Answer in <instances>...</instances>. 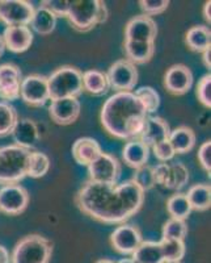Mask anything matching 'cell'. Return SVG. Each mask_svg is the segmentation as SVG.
I'll list each match as a JSON object with an SVG mask.
<instances>
[{
  "instance_id": "cell-1",
  "label": "cell",
  "mask_w": 211,
  "mask_h": 263,
  "mask_svg": "<svg viewBox=\"0 0 211 263\" xmlns=\"http://www.w3.org/2000/svg\"><path fill=\"white\" fill-rule=\"evenodd\" d=\"M144 194L131 179L119 184L88 180L77 191L75 203L84 215L96 221L121 225L142 208Z\"/></svg>"
},
{
  "instance_id": "cell-2",
  "label": "cell",
  "mask_w": 211,
  "mask_h": 263,
  "mask_svg": "<svg viewBox=\"0 0 211 263\" xmlns=\"http://www.w3.org/2000/svg\"><path fill=\"white\" fill-rule=\"evenodd\" d=\"M149 114L134 92H116L101 108L105 130L119 140H135L140 136Z\"/></svg>"
},
{
  "instance_id": "cell-3",
  "label": "cell",
  "mask_w": 211,
  "mask_h": 263,
  "mask_svg": "<svg viewBox=\"0 0 211 263\" xmlns=\"http://www.w3.org/2000/svg\"><path fill=\"white\" fill-rule=\"evenodd\" d=\"M108 8L104 2L100 0H74L70 2L69 18L72 27L79 32H88L96 25L102 24L108 20Z\"/></svg>"
},
{
  "instance_id": "cell-4",
  "label": "cell",
  "mask_w": 211,
  "mask_h": 263,
  "mask_svg": "<svg viewBox=\"0 0 211 263\" xmlns=\"http://www.w3.org/2000/svg\"><path fill=\"white\" fill-rule=\"evenodd\" d=\"M30 152L15 144L0 147V183L17 184L27 177Z\"/></svg>"
},
{
  "instance_id": "cell-5",
  "label": "cell",
  "mask_w": 211,
  "mask_h": 263,
  "mask_svg": "<svg viewBox=\"0 0 211 263\" xmlns=\"http://www.w3.org/2000/svg\"><path fill=\"white\" fill-rule=\"evenodd\" d=\"M50 100L77 98L83 92V72L74 66H62L48 77Z\"/></svg>"
},
{
  "instance_id": "cell-6",
  "label": "cell",
  "mask_w": 211,
  "mask_h": 263,
  "mask_svg": "<svg viewBox=\"0 0 211 263\" xmlns=\"http://www.w3.org/2000/svg\"><path fill=\"white\" fill-rule=\"evenodd\" d=\"M53 255V242L41 234H29L16 243L11 263H49Z\"/></svg>"
},
{
  "instance_id": "cell-7",
  "label": "cell",
  "mask_w": 211,
  "mask_h": 263,
  "mask_svg": "<svg viewBox=\"0 0 211 263\" xmlns=\"http://www.w3.org/2000/svg\"><path fill=\"white\" fill-rule=\"evenodd\" d=\"M107 77L109 86L117 92H133L138 83L139 74L137 66L125 58V60L116 61L110 66Z\"/></svg>"
},
{
  "instance_id": "cell-8",
  "label": "cell",
  "mask_w": 211,
  "mask_h": 263,
  "mask_svg": "<svg viewBox=\"0 0 211 263\" xmlns=\"http://www.w3.org/2000/svg\"><path fill=\"white\" fill-rule=\"evenodd\" d=\"M87 167L90 180L101 184H117L121 175V163L118 159L104 152Z\"/></svg>"
},
{
  "instance_id": "cell-9",
  "label": "cell",
  "mask_w": 211,
  "mask_h": 263,
  "mask_svg": "<svg viewBox=\"0 0 211 263\" xmlns=\"http://www.w3.org/2000/svg\"><path fill=\"white\" fill-rule=\"evenodd\" d=\"M20 98L30 107H44L50 100L48 77L32 74L23 78L20 86Z\"/></svg>"
},
{
  "instance_id": "cell-10",
  "label": "cell",
  "mask_w": 211,
  "mask_h": 263,
  "mask_svg": "<svg viewBox=\"0 0 211 263\" xmlns=\"http://www.w3.org/2000/svg\"><path fill=\"white\" fill-rule=\"evenodd\" d=\"M34 7L25 0H2L0 2V20L7 27L27 25L32 21Z\"/></svg>"
},
{
  "instance_id": "cell-11",
  "label": "cell",
  "mask_w": 211,
  "mask_h": 263,
  "mask_svg": "<svg viewBox=\"0 0 211 263\" xmlns=\"http://www.w3.org/2000/svg\"><path fill=\"white\" fill-rule=\"evenodd\" d=\"M29 204V194L20 184H4L0 189V212L16 216L24 212Z\"/></svg>"
},
{
  "instance_id": "cell-12",
  "label": "cell",
  "mask_w": 211,
  "mask_h": 263,
  "mask_svg": "<svg viewBox=\"0 0 211 263\" xmlns=\"http://www.w3.org/2000/svg\"><path fill=\"white\" fill-rule=\"evenodd\" d=\"M142 241V233L134 225L121 224L110 234V243L121 254H133Z\"/></svg>"
},
{
  "instance_id": "cell-13",
  "label": "cell",
  "mask_w": 211,
  "mask_h": 263,
  "mask_svg": "<svg viewBox=\"0 0 211 263\" xmlns=\"http://www.w3.org/2000/svg\"><path fill=\"white\" fill-rule=\"evenodd\" d=\"M156 36H158V25L150 16H135L126 24L125 40L128 41L155 42Z\"/></svg>"
},
{
  "instance_id": "cell-14",
  "label": "cell",
  "mask_w": 211,
  "mask_h": 263,
  "mask_svg": "<svg viewBox=\"0 0 211 263\" xmlns=\"http://www.w3.org/2000/svg\"><path fill=\"white\" fill-rule=\"evenodd\" d=\"M164 86L172 95H184L193 86V72L181 63L171 66L164 75Z\"/></svg>"
},
{
  "instance_id": "cell-15",
  "label": "cell",
  "mask_w": 211,
  "mask_h": 263,
  "mask_svg": "<svg viewBox=\"0 0 211 263\" xmlns=\"http://www.w3.org/2000/svg\"><path fill=\"white\" fill-rule=\"evenodd\" d=\"M81 104L77 98H65L51 100L49 115L58 125H71L80 115Z\"/></svg>"
},
{
  "instance_id": "cell-16",
  "label": "cell",
  "mask_w": 211,
  "mask_h": 263,
  "mask_svg": "<svg viewBox=\"0 0 211 263\" xmlns=\"http://www.w3.org/2000/svg\"><path fill=\"white\" fill-rule=\"evenodd\" d=\"M21 81L23 74L17 66L13 63L0 65V98L9 102L20 98Z\"/></svg>"
},
{
  "instance_id": "cell-17",
  "label": "cell",
  "mask_w": 211,
  "mask_h": 263,
  "mask_svg": "<svg viewBox=\"0 0 211 263\" xmlns=\"http://www.w3.org/2000/svg\"><path fill=\"white\" fill-rule=\"evenodd\" d=\"M11 135H12L16 146H20L29 152L34 149L41 140L38 126L30 119H18Z\"/></svg>"
},
{
  "instance_id": "cell-18",
  "label": "cell",
  "mask_w": 211,
  "mask_h": 263,
  "mask_svg": "<svg viewBox=\"0 0 211 263\" xmlns=\"http://www.w3.org/2000/svg\"><path fill=\"white\" fill-rule=\"evenodd\" d=\"M170 135L171 126L163 117L149 116L138 140L142 141L143 144H146L149 147H152L156 144L168 140Z\"/></svg>"
},
{
  "instance_id": "cell-19",
  "label": "cell",
  "mask_w": 211,
  "mask_h": 263,
  "mask_svg": "<svg viewBox=\"0 0 211 263\" xmlns=\"http://www.w3.org/2000/svg\"><path fill=\"white\" fill-rule=\"evenodd\" d=\"M33 32L27 25L7 27L3 33L6 49L12 53H24L33 44Z\"/></svg>"
},
{
  "instance_id": "cell-20",
  "label": "cell",
  "mask_w": 211,
  "mask_h": 263,
  "mask_svg": "<svg viewBox=\"0 0 211 263\" xmlns=\"http://www.w3.org/2000/svg\"><path fill=\"white\" fill-rule=\"evenodd\" d=\"M101 153V146L95 138H77L72 145V157L80 166H90Z\"/></svg>"
},
{
  "instance_id": "cell-21",
  "label": "cell",
  "mask_w": 211,
  "mask_h": 263,
  "mask_svg": "<svg viewBox=\"0 0 211 263\" xmlns=\"http://www.w3.org/2000/svg\"><path fill=\"white\" fill-rule=\"evenodd\" d=\"M122 158L128 166L137 170L147 164L150 158V147L138 138L130 140L122 150Z\"/></svg>"
},
{
  "instance_id": "cell-22",
  "label": "cell",
  "mask_w": 211,
  "mask_h": 263,
  "mask_svg": "<svg viewBox=\"0 0 211 263\" xmlns=\"http://www.w3.org/2000/svg\"><path fill=\"white\" fill-rule=\"evenodd\" d=\"M126 60L131 63L143 65L151 61L155 54V42H140V41H128L125 40L123 44Z\"/></svg>"
},
{
  "instance_id": "cell-23",
  "label": "cell",
  "mask_w": 211,
  "mask_h": 263,
  "mask_svg": "<svg viewBox=\"0 0 211 263\" xmlns=\"http://www.w3.org/2000/svg\"><path fill=\"white\" fill-rule=\"evenodd\" d=\"M57 20L58 17L51 12L50 9L44 6H39L38 8L34 9L32 21H30V27L41 36H49L57 28Z\"/></svg>"
},
{
  "instance_id": "cell-24",
  "label": "cell",
  "mask_w": 211,
  "mask_h": 263,
  "mask_svg": "<svg viewBox=\"0 0 211 263\" xmlns=\"http://www.w3.org/2000/svg\"><path fill=\"white\" fill-rule=\"evenodd\" d=\"M168 141L176 154H185L191 152L196 145V133L189 126H179L171 130Z\"/></svg>"
},
{
  "instance_id": "cell-25",
  "label": "cell",
  "mask_w": 211,
  "mask_h": 263,
  "mask_svg": "<svg viewBox=\"0 0 211 263\" xmlns=\"http://www.w3.org/2000/svg\"><path fill=\"white\" fill-rule=\"evenodd\" d=\"M185 42L187 48L197 53H203L211 48V32L206 25H196L186 32Z\"/></svg>"
},
{
  "instance_id": "cell-26",
  "label": "cell",
  "mask_w": 211,
  "mask_h": 263,
  "mask_svg": "<svg viewBox=\"0 0 211 263\" xmlns=\"http://www.w3.org/2000/svg\"><path fill=\"white\" fill-rule=\"evenodd\" d=\"M186 199L191 204L192 210L203 212L207 211L211 205V187L210 184H194L187 190Z\"/></svg>"
},
{
  "instance_id": "cell-27",
  "label": "cell",
  "mask_w": 211,
  "mask_h": 263,
  "mask_svg": "<svg viewBox=\"0 0 211 263\" xmlns=\"http://www.w3.org/2000/svg\"><path fill=\"white\" fill-rule=\"evenodd\" d=\"M109 81L105 72L100 70H88L83 72V90L92 95L100 96L109 91Z\"/></svg>"
},
{
  "instance_id": "cell-28",
  "label": "cell",
  "mask_w": 211,
  "mask_h": 263,
  "mask_svg": "<svg viewBox=\"0 0 211 263\" xmlns=\"http://www.w3.org/2000/svg\"><path fill=\"white\" fill-rule=\"evenodd\" d=\"M131 255L135 263H164L160 243L155 241H142Z\"/></svg>"
},
{
  "instance_id": "cell-29",
  "label": "cell",
  "mask_w": 211,
  "mask_h": 263,
  "mask_svg": "<svg viewBox=\"0 0 211 263\" xmlns=\"http://www.w3.org/2000/svg\"><path fill=\"white\" fill-rule=\"evenodd\" d=\"M166 211L170 213L171 218L177 220H186L192 213V206L189 204L185 194H175L166 201Z\"/></svg>"
},
{
  "instance_id": "cell-30",
  "label": "cell",
  "mask_w": 211,
  "mask_h": 263,
  "mask_svg": "<svg viewBox=\"0 0 211 263\" xmlns=\"http://www.w3.org/2000/svg\"><path fill=\"white\" fill-rule=\"evenodd\" d=\"M49 170H50V159L45 153L30 152L27 177L38 179V178L45 177Z\"/></svg>"
},
{
  "instance_id": "cell-31",
  "label": "cell",
  "mask_w": 211,
  "mask_h": 263,
  "mask_svg": "<svg viewBox=\"0 0 211 263\" xmlns=\"http://www.w3.org/2000/svg\"><path fill=\"white\" fill-rule=\"evenodd\" d=\"M187 182H189V170L182 162H176V163L170 164L168 179L164 184L165 189L179 191L182 187H185Z\"/></svg>"
},
{
  "instance_id": "cell-32",
  "label": "cell",
  "mask_w": 211,
  "mask_h": 263,
  "mask_svg": "<svg viewBox=\"0 0 211 263\" xmlns=\"http://www.w3.org/2000/svg\"><path fill=\"white\" fill-rule=\"evenodd\" d=\"M161 254L164 262H180L185 255L184 241H176V239H161L160 242Z\"/></svg>"
},
{
  "instance_id": "cell-33",
  "label": "cell",
  "mask_w": 211,
  "mask_h": 263,
  "mask_svg": "<svg viewBox=\"0 0 211 263\" xmlns=\"http://www.w3.org/2000/svg\"><path fill=\"white\" fill-rule=\"evenodd\" d=\"M17 120V111L15 107L7 102H0V137L11 135Z\"/></svg>"
},
{
  "instance_id": "cell-34",
  "label": "cell",
  "mask_w": 211,
  "mask_h": 263,
  "mask_svg": "<svg viewBox=\"0 0 211 263\" xmlns=\"http://www.w3.org/2000/svg\"><path fill=\"white\" fill-rule=\"evenodd\" d=\"M161 239H176V241H184L187 236V225L184 220L170 218L163 225L161 230Z\"/></svg>"
},
{
  "instance_id": "cell-35",
  "label": "cell",
  "mask_w": 211,
  "mask_h": 263,
  "mask_svg": "<svg viewBox=\"0 0 211 263\" xmlns=\"http://www.w3.org/2000/svg\"><path fill=\"white\" fill-rule=\"evenodd\" d=\"M135 96L140 100L143 107L146 108L147 114H154L160 107V96L158 91L150 86H143L135 91Z\"/></svg>"
},
{
  "instance_id": "cell-36",
  "label": "cell",
  "mask_w": 211,
  "mask_h": 263,
  "mask_svg": "<svg viewBox=\"0 0 211 263\" xmlns=\"http://www.w3.org/2000/svg\"><path fill=\"white\" fill-rule=\"evenodd\" d=\"M131 180H133L143 192L150 191V190L154 189L155 184H156L154 177V170H152V166H150V164H144L142 167L137 168V170L134 171V175H133Z\"/></svg>"
},
{
  "instance_id": "cell-37",
  "label": "cell",
  "mask_w": 211,
  "mask_h": 263,
  "mask_svg": "<svg viewBox=\"0 0 211 263\" xmlns=\"http://www.w3.org/2000/svg\"><path fill=\"white\" fill-rule=\"evenodd\" d=\"M197 98L201 104L206 108H211V75H203L197 84Z\"/></svg>"
},
{
  "instance_id": "cell-38",
  "label": "cell",
  "mask_w": 211,
  "mask_h": 263,
  "mask_svg": "<svg viewBox=\"0 0 211 263\" xmlns=\"http://www.w3.org/2000/svg\"><path fill=\"white\" fill-rule=\"evenodd\" d=\"M139 6L144 12L143 15L152 17V16L163 13L170 6V2L168 0H140Z\"/></svg>"
},
{
  "instance_id": "cell-39",
  "label": "cell",
  "mask_w": 211,
  "mask_h": 263,
  "mask_svg": "<svg viewBox=\"0 0 211 263\" xmlns=\"http://www.w3.org/2000/svg\"><path fill=\"white\" fill-rule=\"evenodd\" d=\"M152 152H154L155 158H158L160 162L166 163L168 161L173 159V157L176 156L175 150H173L172 145L168 140L163 141L160 144H156L155 146H152Z\"/></svg>"
},
{
  "instance_id": "cell-40",
  "label": "cell",
  "mask_w": 211,
  "mask_h": 263,
  "mask_svg": "<svg viewBox=\"0 0 211 263\" xmlns=\"http://www.w3.org/2000/svg\"><path fill=\"white\" fill-rule=\"evenodd\" d=\"M41 6L50 9L54 15L59 17V16H67L70 2H67V0H44V2H41Z\"/></svg>"
},
{
  "instance_id": "cell-41",
  "label": "cell",
  "mask_w": 211,
  "mask_h": 263,
  "mask_svg": "<svg viewBox=\"0 0 211 263\" xmlns=\"http://www.w3.org/2000/svg\"><path fill=\"white\" fill-rule=\"evenodd\" d=\"M197 157H198V161L199 163H201V166H202L203 170H205L206 173H208V175H210V171H211V141L210 140L203 142V144L199 146Z\"/></svg>"
},
{
  "instance_id": "cell-42",
  "label": "cell",
  "mask_w": 211,
  "mask_h": 263,
  "mask_svg": "<svg viewBox=\"0 0 211 263\" xmlns=\"http://www.w3.org/2000/svg\"><path fill=\"white\" fill-rule=\"evenodd\" d=\"M154 170V177L156 184H161L164 187V184L166 183V179H168V174H170V163H161L156 164L155 167H152Z\"/></svg>"
},
{
  "instance_id": "cell-43",
  "label": "cell",
  "mask_w": 211,
  "mask_h": 263,
  "mask_svg": "<svg viewBox=\"0 0 211 263\" xmlns=\"http://www.w3.org/2000/svg\"><path fill=\"white\" fill-rule=\"evenodd\" d=\"M0 263H11V254L3 245H0Z\"/></svg>"
},
{
  "instance_id": "cell-44",
  "label": "cell",
  "mask_w": 211,
  "mask_h": 263,
  "mask_svg": "<svg viewBox=\"0 0 211 263\" xmlns=\"http://www.w3.org/2000/svg\"><path fill=\"white\" fill-rule=\"evenodd\" d=\"M202 62H203V65L207 67V69H210L211 67V48L206 49V50L202 53Z\"/></svg>"
},
{
  "instance_id": "cell-45",
  "label": "cell",
  "mask_w": 211,
  "mask_h": 263,
  "mask_svg": "<svg viewBox=\"0 0 211 263\" xmlns=\"http://www.w3.org/2000/svg\"><path fill=\"white\" fill-rule=\"evenodd\" d=\"M203 17H205V20L207 21L208 24L211 23V2L208 0V2H206L205 6H203Z\"/></svg>"
},
{
  "instance_id": "cell-46",
  "label": "cell",
  "mask_w": 211,
  "mask_h": 263,
  "mask_svg": "<svg viewBox=\"0 0 211 263\" xmlns=\"http://www.w3.org/2000/svg\"><path fill=\"white\" fill-rule=\"evenodd\" d=\"M4 50H6V45H4V40L3 36L0 34V57L4 54Z\"/></svg>"
},
{
  "instance_id": "cell-47",
  "label": "cell",
  "mask_w": 211,
  "mask_h": 263,
  "mask_svg": "<svg viewBox=\"0 0 211 263\" xmlns=\"http://www.w3.org/2000/svg\"><path fill=\"white\" fill-rule=\"evenodd\" d=\"M117 263H135V260L133 258H125V259H121Z\"/></svg>"
},
{
  "instance_id": "cell-48",
  "label": "cell",
  "mask_w": 211,
  "mask_h": 263,
  "mask_svg": "<svg viewBox=\"0 0 211 263\" xmlns=\"http://www.w3.org/2000/svg\"><path fill=\"white\" fill-rule=\"evenodd\" d=\"M96 263H116V262H113V260H110V259H98Z\"/></svg>"
},
{
  "instance_id": "cell-49",
  "label": "cell",
  "mask_w": 211,
  "mask_h": 263,
  "mask_svg": "<svg viewBox=\"0 0 211 263\" xmlns=\"http://www.w3.org/2000/svg\"><path fill=\"white\" fill-rule=\"evenodd\" d=\"M164 263H180V262H164Z\"/></svg>"
}]
</instances>
